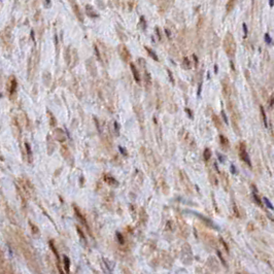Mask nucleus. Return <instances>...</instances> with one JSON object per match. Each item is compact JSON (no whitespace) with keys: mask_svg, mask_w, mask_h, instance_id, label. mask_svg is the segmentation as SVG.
I'll list each match as a JSON object with an SVG mask.
<instances>
[{"mask_svg":"<svg viewBox=\"0 0 274 274\" xmlns=\"http://www.w3.org/2000/svg\"><path fill=\"white\" fill-rule=\"evenodd\" d=\"M240 158L242 159L243 161H244L245 163L247 164V165H249L250 167H252V163H250V160H249L248 154L246 153V150H245V145L243 144V143H241V146H240Z\"/></svg>","mask_w":274,"mask_h":274,"instance_id":"f257e3e1","label":"nucleus"},{"mask_svg":"<svg viewBox=\"0 0 274 274\" xmlns=\"http://www.w3.org/2000/svg\"><path fill=\"white\" fill-rule=\"evenodd\" d=\"M130 67H131V71H132V73H133V76H134V78H135V80L137 83H139L140 82V77H139L138 71H137V69H136L135 65H134V64H131Z\"/></svg>","mask_w":274,"mask_h":274,"instance_id":"f03ea898","label":"nucleus"},{"mask_svg":"<svg viewBox=\"0 0 274 274\" xmlns=\"http://www.w3.org/2000/svg\"><path fill=\"white\" fill-rule=\"evenodd\" d=\"M193 213H194V214H195V215H197V216H199V218L201 219L202 221H204V222L206 223L207 225H209V226H210V227H213V228H216V227L214 226V224H213V223L211 222L210 220H208V219H206V218H205V216H203V215H202V214H200V213H197V212H193ZM216 229H218V228H216Z\"/></svg>","mask_w":274,"mask_h":274,"instance_id":"7ed1b4c3","label":"nucleus"},{"mask_svg":"<svg viewBox=\"0 0 274 274\" xmlns=\"http://www.w3.org/2000/svg\"><path fill=\"white\" fill-rule=\"evenodd\" d=\"M64 268L67 273H69V268H70V260L66 256H64Z\"/></svg>","mask_w":274,"mask_h":274,"instance_id":"20e7f679","label":"nucleus"},{"mask_svg":"<svg viewBox=\"0 0 274 274\" xmlns=\"http://www.w3.org/2000/svg\"><path fill=\"white\" fill-rule=\"evenodd\" d=\"M74 211H75V214H76L77 216H78V220L80 221V222H82L83 224L85 225V226H88V224H87V222H86V220H85V218H84V216H83L82 214H80V213H79L78 209H77V208H75V209H74Z\"/></svg>","mask_w":274,"mask_h":274,"instance_id":"39448f33","label":"nucleus"},{"mask_svg":"<svg viewBox=\"0 0 274 274\" xmlns=\"http://www.w3.org/2000/svg\"><path fill=\"white\" fill-rule=\"evenodd\" d=\"M145 50L147 51V53L150 54V56L152 57L153 59H154V60H156V61H158V60H159V59H158V56H157V55H156V53H155L154 51H152L150 48H147V46H146V48H145Z\"/></svg>","mask_w":274,"mask_h":274,"instance_id":"423d86ee","label":"nucleus"},{"mask_svg":"<svg viewBox=\"0 0 274 274\" xmlns=\"http://www.w3.org/2000/svg\"><path fill=\"white\" fill-rule=\"evenodd\" d=\"M104 180L107 181L109 185H118V181H117L114 178H112V177H110V176H105L104 177Z\"/></svg>","mask_w":274,"mask_h":274,"instance_id":"0eeeda50","label":"nucleus"},{"mask_svg":"<svg viewBox=\"0 0 274 274\" xmlns=\"http://www.w3.org/2000/svg\"><path fill=\"white\" fill-rule=\"evenodd\" d=\"M261 113H262V117H263L264 125H265V127L267 128V127H268V124H267V117H266V113H265V111H264L263 106H261Z\"/></svg>","mask_w":274,"mask_h":274,"instance_id":"6e6552de","label":"nucleus"},{"mask_svg":"<svg viewBox=\"0 0 274 274\" xmlns=\"http://www.w3.org/2000/svg\"><path fill=\"white\" fill-rule=\"evenodd\" d=\"M263 201H264V203H265V205L268 207V208L270 209V210H273V209H274V207H273V205H272V204H271V202L269 201V199H268V198H266V197H265V198H264V199H263Z\"/></svg>","mask_w":274,"mask_h":274,"instance_id":"1a4fd4ad","label":"nucleus"},{"mask_svg":"<svg viewBox=\"0 0 274 274\" xmlns=\"http://www.w3.org/2000/svg\"><path fill=\"white\" fill-rule=\"evenodd\" d=\"M252 190H254V198H255V200H256V202H257V203H258V205H260V206H262V203H261L260 198H259V196L257 195L256 188H255V187H252Z\"/></svg>","mask_w":274,"mask_h":274,"instance_id":"9d476101","label":"nucleus"},{"mask_svg":"<svg viewBox=\"0 0 274 274\" xmlns=\"http://www.w3.org/2000/svg\"><path fill=\"white\" fill-rule=\"evenodd\" d=\"M210 157H211L210 150H209V148H206V150L204 151V159H205L206 161H208L209 159H210Z\"/></svg>","mask_w":274,"mask_h":274,"instance_id":"9b49d317","label":"nucleus"},{"mask_svg":"<svg viewBox=\"0 0 274 274\" xmlns=\"http://www.w3.org/2000/svg\"><path fill=\"white\" fill-rule=\"evenodd\" d=\"M16 88H17V80L15 78H12V80H11V88H10V94H14L15 91H16Z\"/></svg>","mask_w":274,"mask_h":274,"instance_id":"f8f14e48","label":"nucleus"},{"mask_svg":"<svg viewBox=\"0 0 274 274\" xmlns=\"http://www.w3.org/2000/svg\"><path fill=\"white\" fill-rule=\"evenodd\" d=\"M87 12H88V15H91V16H93L94 18H96V17H97V15H96L95 12L93 11V8H92L91 6H89V5L87 6Z\"/></svg>","mask_w":274,"mask_h":274,"instance_id":"ddd939ff","label":"nucleus"},{"mask_svg":"<svg viewBox=\"0 0 274 274\" xmlns=\"http://www.w3.org/2000/svg\"><path fill=\"white\" fill-rule=\"evenodd\" d=\"M264 38H265V41L267 44H271L272 43V39L271 37H270L269 33H265V36H264Z\"/></svg>","mask_w":274,"mask_h":274,"instance_id":"4468645a","label":"nucleus"},{"mask_svg":"<svg viewBox=\"0 0 274 274\" xmlns=\"http://www.w3.org/2000/svg\"><path fill=\"white\" fill-rule=\"evenodd\" d=\"M50 246H51V248H52V250H53V252H54V254L56 255L57 259H58V260H59V255H58V252H57L56 248H55V246H54V243H53V241H50Z\"/></svg>","mask_w":274,"mask_h":274,"instance_id":"2eb2a0df","label":"nucleus"},{"mask_svg":"<svg viewBox=\"0 0 274 274\" xmlns=\"http://www.w3.org/2000/svg\"><path fill=\"white\" fill-rule=\"evenodd\" d=\"M117 238H118L119 242H120L121 244H123V243H124V238H123L122 234L119 233V232H117Z\"/></svg>","mask_w":274,"mask_h":274,"instance_id":"dca6fc26","label":"nucleus"},{"mask_svg":"<svg viewBox=\"0 0 274 274\" xmlns=\"http://www.w3.org/2000/svg\"><path fill=\"white\" fill-rule=\"evenodd\" d=\"M222 116H223V119H224V122L226 123L227 125H229V121H228V118H227V116H226V112H225L224 110L222 111Z\"/></svg>","mask_w":274,"mask_h":274,"instance_id":"f3484780","label":"nucleus"},{"mask_svg":"<svg viewBox=\"0 0 274 274\" xmlns=\"http://www.w3.org/2000/svg\"><path fill=\"white\" fill-rule=\"evenodd\" d=\"M25 146H26V150H27L28 156H29V158H30V157H31V148H30V145L28 144V143H25Z\"/></svg>","mask_w":274,"mask_h":274,"instance_id":"a211bd4d","label":"nucleus"},{"mask_svg":"<svg viewBox=\"0 0 274 274\" xmlns=\"http://www.w3.org/2000/svg\"><path fill=\"white\" fill-rule=\"evenodd\" d=\"M220 138H221V141H222V142H223V144L228 145V143H229V142H228V140H227V138H225V137H224V136H223V135H221V136H220Z\"/></svg>","mask_w":274,"mask_h":274,"instance_id":"6ab92c4d","label":"nucleus"},{"mask_svg":"<svg viewBox=\"0 0 274 274\" xmlns=\"http://www.w3.org/2000/svg\"><path fill=\"white\" fill-rule=\"evenodd\" d=\"M184 64H185V67H186V68L190 67V62H189L188 58H185V59H184Z\"/></svg>","mask_w":274,"mask_h":274,"instance_id":"aec40b11","label":"nucleus"},{"mask_svg":"<svg viewBox=\"0 0 274 274\" xmlns=\"http://www.w3.org/2000/svg\"><path fill=\"white\" fill-rule=\"evenodd\" d=\"M218 157H219V160H220L221 163H224V162H225V157L222 156L221 154H218Z\"/></svg>","mask_w":274,"mask_h":274,"instance_id":"412c9836","label":"nucleus"},{"mask_svg":"<svg viewBox=\"0 0 274 274\" xmlns=\"http://www.w3.org/2000/svg\"><path fill=\"white\" fill-rule=\"evenodd\" d=\"M119 150L121 151V153H122L124 156H127V152H126V150H125V148H123L122 146H119Z\"/></svg>","mask_w":274,"mask_h":274,"instance_id":"4be33fe9","label":"nucleus"},{"mask_svg":"<svg viewBox=\"0 0 274 274\" xmlns=\"http://www.w3.org/2000/svg\"><path fill=\"white\" fill-rule=\"evenodd\" d=\"M218 256L220 257L221 261H222V263L224 264L225 266H226V262H225V260H224V259H223V257H222V255H221V252H218Z\"/></svg>","mask_w":274,"mask_h":274,"instance_id":"5701e85b","label":"nucleus"},{"mask_svg":"<svg viewBox=\"0 0 274 274\" xmlns=\"http://www.w3.org/2000/svg\"><path fill=\"white\" fill-rule=\"evenodd\" d=\"M243 31H244V36L247 35V28H246V24H243Z\"/></svg>","mask_w":274,"mask_h":274,"instance_id":"b1692460","label":"nucleus"},{"mask_svg":"<svg viewBox=\"0 0 274 274\" xmlns=\"http://www.w3.org/2000/svg\"><path fill=\"white\" fill-rule=\"evenodd\" d=\"M231 172L233 173V174H236V173H237V171H236V169H235V166L234 165H231Z\"/></svg>","mask_w":274,"mask_h":274,"instance_id":"393cba45","label":"nucleus"},{"mask_svg":"<svg viewBox=\"0 0 274 274\" xmlns=\"http://www.w3.org/2000/svg\"><path fill=\"white\" fill-rule=\"evenodd\" d=\"M167 72H168V74H169V77H170V80L172 83H174V79H173V77H172V74H171V72H170V70H167Z\"/></svg>","mask_w":274,"mask_h":274,"instance_id":"a878e982","label":"nucleus"},{"mask_svg":"<svg viewBox=\"0 0 274 274\" xmlns=\"http://www.w3.org/2000/svg\"><path fill=\"white\" fill-rule=\"evenodd\" d=\"M114 127H116V130H117V133L119 134V129H120V127H119V124L117 122H114Z\"/></svg>","mask_w":274,"mask_h":274,"instance_id":"bb28decb","label":"nucleus"},{"mask_svg":"<svg viewBox=\"0 0 274 274\" xmlns=\"http://www.w3.org/2000/svg\"><path fill=\"white\" fill-rule=\"evenodd\" d=\"M201 88H202V85L200 84L199 85V89H198V96H200V94H201Z\"/></svg>","mask_w":274,"mask_h":274,"instance_id":"cd10ccee","label":"nucleus"},{"mask_svg":"<svg viewBox=\"0 0 274 274\" xmlns=\"http://www.w3.org/2000/svg\"><path fill=\"white\" fill-rule=\"evenodd\" d=\"M269 5H270V7H273V5H274V0H269Z\"/></svg>","mask_w":274,"mask_h":274,"instance_id":"c85d7f7f","label":"nucleus"},{"mask_svg":"<svg viewBox=\"0 0 274 274\" xmlns=\"http://www.w3.org/2000/svg\"><path fill=\"white\" fill-rule=\"evenodd\" d=\"M165 32H166V35H167V36L170 38V36H171V35H170V31H169V30H168V29H165Z\"/></svg>","mask_w":274,"mask_h":274,"instance_id":"c756f323","label":"nucleus"},{"mask_svg":"<svg viewBox=\"0 0 274 274\" xmlns=\"http://www.w3.org/2000/svg\"><path fill=\"white\" fill-rule=\"evenodd\" d=\"M156 31H157V34H158V36H159V39H161V35H160V31H159V28H156Z\"/></svg>","mask_w":274,"mask_h":274,"instance_id":"7c9ffc66","label":"nucleus"},{"mask_svg":"<svg viewBox=\"0 0 274 274\" xmlns=\"http://www.w3.org/2000/svg\"><path fill=\"white\" fill-rule=\"evenodd\" d=\"M186 110H187V112H188L189 114H190V117H191V118H193V114H192V112H191V110H190V109H188V108H187Z\"/></svg>","mask_w":274,"mask_h":274,"instance_id":"2f4dec72","label":"nucleus"},{"mask_svg":"<svg viewBox=\"0 0 274 274\" xmlns=\"http://www.w3.org/2000/svg\"><path fill=\"white\" fill-rule=\"evenodd\" d=\"M95 51H96V55H97L98 58L100 59V54H99V52H98V50H97V48H96V46H95Z\"/></svg>","mask_w":274,"mask_h":274,"instance_id":"473e14b6","label":"nucleus"},{"mask_svg":"<svg viewBox=\"0 0 274 274\" xmlns=\"http://www.w3.org/2000/svg\"><path fill=\"white\" fill-rule=\"evenodd\" d=\"M214 72H215V73H218V65H215V66H214Z\"/></svg>","mask_w":274,"mask_h":274,"instance_id":"72a5a7b5","label":"nucleus"}]
</instances>
